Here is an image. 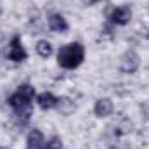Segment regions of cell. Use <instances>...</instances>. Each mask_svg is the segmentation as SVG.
<instances>
[{
	"mask_svg": "<svg viewBox=\"0 0 149 149\" xmlns=\"http://www.w3.org/2000/svg\"><path fill=\"white\" fill-rule=\"evenodd\" d=\"M99 0H83V3L85 5H92V3H97Z\"/></svg>",
	"mask_w": 149,
	"mask_h": 149,
	"instance_id": "cell-14",
	"label": "cell"
},
{
	"mask_svg": "<svg viewBox=\"0 0 149 149\" xmlns=\"http://www.w3.org/2000/svg\"><path fill=\"white\" fill-rule=\"evenodd\" d=\"M49 28L52 31H66L68 30V23L61 14H52L49 17Z\"/></svg>",
	"mask_w": 149,
	"mask_h": 149,
	"instance_id": "cell-8",
	"label": "cell"
},
{
	"mask_svg": "<svg viewBox=\"0 0 149 149\" xmlns=\"http://www.w3.org/2000/svg\"><path fill=\"white\" fill-rule=\"evenodd\" d=\"M0 149H5V148H0Z\"/></svg>",
	"mask_w": 149,
	"mask_h": 149,
	"instance_id": "cell-15",
	"label": "cell"
},
{
	"mask_svg": "<svg viewBox=\"0 0 149 149\" xmlns=\"http://www.w3.org/2000/svg\"><path fill=\"white\" fill-rule=\"evenodd\" d=\"M33 95H35V88L31 85H21L10 97H9V106L12 109H16L17 114L28 121L30 114H31V108H30V102L33 101Z\"/></svg>",
	"mask_w": 149,
	"mask_h": 149,
	"instance_id": "cell-1",
	"label": "cell"
},
{
	"mask_svg": "<svg viewBox=\"0 0 149 149\" xmlns=\"http://www.w3.org/2000/svg\"><path fill=\"white\" fill-rule=\"evenodd\" d=\"M9 59L10 61H14V63H21V61H24L26 59V50H24V47L21 45V40L19 37H14L10 40V47H9Z\"/></svg>",
	"mask_w": 149,
	"mask_h": 149,
	"instance_id": "cell-4",
	"label": "cell"
},
{
	"mask_svg": "<svg viewBox=\"0 0 149 149\" xmlns=\"http://www.w3.org/2000/svg\"><path fill=\"white\" fill-rule=\"evenodd\" d=\"M37 54L42 56V57H49L52 54V45L47 40H40L37 43Z\"/></svg>",
	"mask_w": 149,
	"mask_h": 149,
	"instance_id": "cell-11",
	"label": "cell"
},
{
	"mask_svg": "<svg viewBox=\"0 0 149 149\" xmlns=\"http://www.w3.org/2000/svg\"><path fill=\"white\" fill-rule=\"evenodd\" d=\"M130 17H132V10H130L128 5H121V7L114 9L111 12V21L114 24H120V26L127 24L130 21Z\"/></svg>",
	"mask_w": 149,
	"mask_h": 149,
	"instance_id": "cell-5",
	"label": "cell"
},
{
	"mask_svg": "<svg viewBox=\"0 0 149 149\" xmlns=\"http://www.w3.org/2000/svg\"><path fill=\"white\" fill-rule=\"evenodd\" d=\"M139 64H141L139 56H137L134 50H128V52L123 54L121 63H120V68H121L123 73H135L137 68H139Z\"/></svg>",
	"mask_w": 149,
	"mask_h": 149,
	"instance_id": "cell-3",
	"label": "cell"
},
{
	"mask_svg": "<svg viewBox=\"0 0 149 149\" xmlns=\"http://www.w3.org/2000/svg\"><path fill=\"white\" fill-rule=\"evenodd\" d=\"M42 149H63V141L59 137H52Z\"/></svg>",
	"mask_w": 149,
	"mask_h": 149,
	"instance_id": "cell-12",
	"label": "cell"
},
{
	"mask_svg": "<svg viewBox=\"0 0 149 149\" xmlns=\"http://www.w3.org/2000/svg\"><path fill=\"white\" fill-rule=\"evenodd\" d=\"M141 109H142V114H144V116H146V118L149 120V101L142 104V108H141Z\"/></svg>",
	"mask_w": 149,
	"mask_h": 149,
	"instance_id": "cell-13",
	"label": "cell"
},
{
	"mask_svg": "<svg viewBox=\"0 0 149 149\" xmlns=\"http://www.w3.org/2000/svg\"><path fill=\"white\" fill-rule=\"evenodd\" d=\"M83 57H85V49L81 43H76V42L63 45L57 52V63H59V66H63L66 70L78 68L83 63Z\"/></svg>",
	"mask_w": 149,
	"mask_h": 149,
	"instance_id": "cell-2",
	"label": "cell"
},
{
	"mask_svg": "<svg viewBox=\"0 0 149 149\" xmlns=\"http://www.w3.org/2000/svg\"><path fill=\"white\" fill-rule=\"evenodd\" d=\"M94 111H95V114H97L99 118H106V116H109V114L113 113L111 99H99V101L95 102Z\"/></svg>",
	"mask_w": 149,
	"mask_h": 149,
	"instance_id": "cell-6",
	"label": "cell"
},
{
	"mask_svg": "<svg viewBox=\"0 0 149 149\" xmlns=\"http://www.w3.org/2000/svg\"><path fill=\"white\" fill-rule=\"evenodd\" d=\"M57 108H59V111L63 113V114H71L74 111V102L71 99H68V97H63V99H59L57 101Z\"/></svg>",
	"mask_w": 149,
	"mask_h": 149,
	"instance_id": "cell-10",
	"label": "cell"
},
{
	"mask_svg": "<svg viewBox=\"0 0 149 149\" xmlns=\"http://www.w3.org/2000/svg\"><path fill=\"white\" fill-rule=\"evenodd\" d=\"M43 148V135L40 130H31L28 134V146L26 149H42Z\"/></svg>",
	"mask_w": 149,
	"mask_h": 149,
	"instance_id": "cell-9",
	"label": "cell"
},
{
	"mask_svg": "<svg viewBox=\"0 0 149 149\" xmlns=\"http://www.w3.org/2000/svg\"><path fill=\"white\" fill-rule=\"evenodd\" d=\"M57 97L56 95H52L50 92H43V94H40L37 99L38 106L42 108V109H52V108H56L57 106Z\"/></svg>",
	"mask_w": 149,
	"mask_h": 149,
	"instance_id": "cell-7",
	"label": "cell"
},
{
	"mask_svg": "<svg viewBox=\"0 0 149 149\" xmlns=\"http://www.w3.org/2000/svg\"><path fill=\"white\" fill-rule=\"evenodd\" d=\"M148 37H149V33H148Z\"/></svg>",
	"mask_w": 149,
	"mask_h": 149,
	"instance_id": "cell-16",
	"label": "cell"
}]
</instances>
